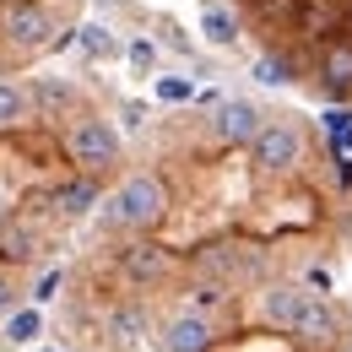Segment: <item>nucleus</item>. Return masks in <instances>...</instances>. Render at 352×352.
Here are the masks:
<instances>
[{
    "label": "nucleus",
    "mask_w": 352,
    "mask_h": 352,
    "mask_svg": "<svg viewBox=\"0 0 352 352\" xmlns=\"http://www.w3.org/2000/svg\"><path fill=\"white\" fill-rule=\"evenodd\" d=\"M168 212V190L157 174H131L109 201H103V222L109 228H152Z\"/></svg>",
    "instance_id": "f257e3e1"
},
{
    "label": "nucleus",
    "mask_w": 352,
    "mask_h": 352,
    "mask_svg": "<svg viewBox=\"0 0 352 352\" xmlns=\"http://www.w3.org/2000/svg\"><path fill=\"white\" fill-rule=\"evenodd\" d=\"M250 163L261 174H293L304 163V131L293 120H265L261 135L250 141Z\"/></svg>",
    "instance_id": "f03ea898"
},
{
    "label": "nucleus",
    "mask_w": 352,
    "mask_h": 352,
    "mask_svg": "<svg viewBox=\"0 0 352 352\" xmlns=\"http://www.w3.org/2000/svg\"><path fill=\"white\" fill-rule=\"evenodd\" d=\"M65 152H71V163L76 168H109V163H120V131L109 125V120H76L71 135H65Z\"/></svg>",
    "instance_id": "7ed1b4c3"
},
{
    "label": "nucleus",
    "mask_w": 352,
    "mask_h": 352,
    "mask_svg": "<svg viewBox=\"0 0 352 352\" xmlns=\"http://www.w3.org/2000/svg\"><path fill=\"white\" fill-rule=\"evenodd\" d=\"M163 347L168 352H212V320L201 309H179L163 325Z\"/></svg>",
    "instance_id": "20e7f679"
},
{
    "label": "nucleus",
    "mask_w": 352,
    "mask_h": 352,
    "mask_svg": "<svg viewBox=\"0 0 352 352\" xmlns=\"http://www.w3.org/2000/svg\"><path fill=\"white\" fill-rule=\"evenodd\" d=\"M120 271H125V282H135V287H157L174 271V261L157 244H131V250H120Z\"/></svg>",
    "instance_id": "39448f33"
},
{
    "label": "nucleus",
    "mask_w": 352,
    "mask_h": 352,
    "mask_svg": "<svg viewBox=\"0 0 352 352\" xmlns=\"http://www.w3.org/2000/svg\"><path fill=\"white\" fill-rule=\"evenodd\" d=\"M49 33H54V22H49L44 6H11V11H6V38H11L16 49H44V44H54Z\"/></svg>",
    "instance_id": "423d86ee"
},
{
    "label": "nucleus",
    "mask_w": 352,
    "mask_h": 352,
    "mask_svg": "<svg viewBox=\"0 0 352 352\" xmlns=\"http://www.w3.org/2000/svg\"><path fill=\"white\" fill-rule=\"evenodd\" d=\"M261 125L265 120H261V109H255L250 98H228V103L217 109V135L228 141V146H250V141L261 135Z\"/></svg>",
    "instance_id": "0eeeda50"
},
{
    "label": "nucleus",
    "mask_w": 352,
    "mask_h": 352,
    "mask_svg": "<svg viewBox=\"0 0 352 352\" xmlns=\"http://www.w3.org/2000/svg\"><path fill=\"white\" fill-rule=\"evenodd\" d=\"M293 336H298L304 347H331V342L342 336V314L325 304V298H309L304 314H298V325H293Z\"/></svg>",
    "instance_id": "6e6552de"
},
{
    "label": "nucleus",
    "mask_w": 352,
    "mask_h": 352,
    "mask_svg": "<svg viewBox=\"0 0 352 352\" xmlns=\"http://www.w3.org/2000/svg\"><path fill=\"white\" fill-rule=\"evenodd\" d=\"M146 331H152V314H146V304H120V309H109V320H103L109 347H120V352L141 347V336H146Z\"/></svg>",
    "instance_id": "1a4fd4ad"
},
{
    "label": "nucleus",
    "mask_w": 352,
    "mask_h": 352,
    "mask_svg": "<svg viewBox=\"0 0 352 352\" xmlns=\"http://www.w3.org/2000/svg\"><path fill=\"white\" fill-rule=\"evenodd\" d=\"M314 298L309 287H293V282H276L271 293H265V320L276 325V331H293L298 325V314H304V304Z\"/></svg>",
    "instance_id": "9d476101"
},
{
    "label": "nucleus",
    "mask_w": 352,
    "mask_h": 352,
    "mask_svg": "<svg viewBox=\"0 0 352 352\" xmlns=\"http://www.w3.org/2000/svg\"><path fill=\"white\" fill-rule=\"evenodd\" d=\"M103 201V190H98V179L82 168L76 179H65L60 190H54V206H60V217H87L92 206Z\"/></svg>",
    "instance_id": "9b49d317"
},
{
    "label": "nucleus",
    "mask_w": 352,
    "mask_h": 352,
    "mask_svg": "<svg viewBox=\"0 0 352 352\" xmlns=\"http://www.w3.org/2000/svg\"><path fill=\"white\" fill-rule=\"evenodd\" d=\"M320 76L331 92H352V44H325L320 49Z\"/></svg>",
    "instance_id": "f8f14e48"
},
{
    "label": "nucleus",
    "mask_w": 352,
    "mask_h": 352,
    "mask_svg": "<svg viewBox=\"0 0 352 352\" xmlns=\"http://www.w3.org/2000/svg\"><path fill=\"white\" fill-rule=\"evenodd\" d=\"M201 33H206V44L228 49L233 38H239V16L222 11V6H206V11H201Z\"/></svg>",
    "instance_id": "ddd939ff"
},
{
    "label": "nucleus",
    "mask_w": 352,
    "mask_h": 352,
    "mask_svg": "<svg viewBox=\"0 0 352 352\" xmlns=\"http://www.w3.org/2000/svg\"><path fill=\"white\" fill-rule=\"evenodd\" d=\"M28 103H33V92H28V87L0 82V125H16V120L28 114Z\"/></svg>",
    "instance_id": "4468645a"
},
{
    "label": "nucleus",
    "mask_w": 352,
    "mask_h": 352,
    "mask_svg": "<svg viewBox=\"0 0 352 352\" xmlns=\"http://www.w3.org/2000/svg\"><path fill=\"white\" fill-rule=\"evenodd\" d=\"M38 331H44L38 309H11V314H6V342H33Z\"/></svg>",
    "instance_id": "2eb2a0df"
},
{
    "label": "nucleus",
    "mask_w": 352,
    "mask_h": 352,
    "mask_svg": "<svg viewBox=\"0 0 352 352\" xmlns=\"http://www.w3.org/2000/svg\"><path fill=\"white\" fill-rule=\"evenodd\" d=\"M33 98H38V109H49V114H54L60 103H71V87H65V82H38V87H33Z\"/></svg>",
    "instance_id": "dca6fc26"
},
{
    "label": "nucleus",
    "mask_w": 352,
    "mask_h": 352,
    "mask_svg": "<svg viewBox=\"0 0 352 352\" xmlns=\"http://www.w3.org/2000/svg\"><path fill=\"white\" fill-rule=\"evenodd\" d=\"M255 82L282 87V82H287V60H271V54H265V60H255Z\"/></svg>",
    "instance_id": "f3484780"
},
{
    "label": "nucleus",
    "mask_w": 352,
    "mask_h": 352,
    "mask_svg": "<svg viewBox=\"0 0 352 352\" xmlns=\"http://www.w3.org/2000/svg\"><path fill=\"white\" fill-rule=\"evenodd\" d=\"M222 298H228V293H222L217 282H201V287H195V298H190V309H201V314H206V309H217Z\"/></svg>",
    "instance_id": "a211bd4d"
},
{
    "label": "nucleus",
    "mask_w": 352,
    "mask_h": 352,
    "mask_svg": "<svg viewBox=\"0 0 352 352\" xmlns=\"http://www.w3.org/2000/svg\"><path fill=\"white\" fill-rule=\"evenodd\" d=\"M82 44H87L92 54H109V49H114V38H109V28H98V22H87V28H82Z\"/></svg>",
    "instance_id": "6ab92c4d"
},
{
    "label": "nucleus",
    "mask_w": 352,
    "mask_h": 352,
    "mask_svg": "<svg viewBox=\"0 0 352 352\" xmlns=\"http://www.w3.org/2000/svg\"><path fill=\"white\" fill-rule=\"evenodd\" d=\"M157 98H168V103H184V98H190V82H179V76H163V82H157Z\"/></svg>",
    "instance_id": "aec40b11"
},
{
    "label": "nucleus",
    "mask_w": 352,
    "mask_h": 352,
    "mask_svg": "<svg viewBox=\"0 0 352 352\" xmlns=\"http://www.w3.org/2000/svg\"><path fill=\"white\" fill-rule=\"evenodd\" d=\"M131 60H135V71H152V60H157V49L146 44V38H141V44H131Z\"/></svg>",
    "instance_id": "412c9836"
},
{
    "label": "nucleus",
    "mask_w": 352,
    "mask_h": 352,
    "mask_svg": "<svg viewBox=\"0 0 352 352\" xmlns=\"http://www.w3.org/2000/svg\"><path fill=\"white\" fill-rule=\"evenodd\" d=\"M11 309H16V293H11V282H0V320H6Z\"/></svg>",
    "instance_id": "4be33fe9"
},
{
    "label": "nucleus",
    "mask_w": 352,
    "mask_h": 352,
    "mask_svg": "<svg viewBox=\"0 0 352 352\" xmlns=\"http://www.w3.org/2000/svg\"><path fill=\"white\" fill-rule=\"evenodd\" d=\"M54 287H60V271H49L44 282H38V293H33V298H54Z\"/></svg>",
    "instance_id": "5701e85b"
},
{
    "label": "nucleus",
    "mask_w": 352,
    "mask_h": 352,
    "mask_svg": "<svg viewBox=\"0 0 352 352\" xmlns=\"http://www.w3.org/2000/svg\"><path fill=\"white\" fill-rule=\"evenodd\" d=\"M152 352H168V347H163V342H157V347H152Z\"/></svg>",
    "instance_id": "b1692460"
}]
</instances>
